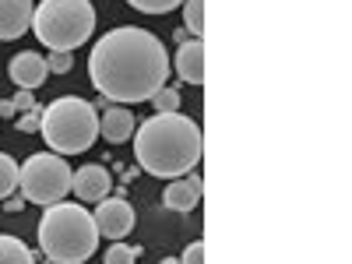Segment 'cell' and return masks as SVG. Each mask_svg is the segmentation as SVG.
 I'll return each mask as SVG.
<instances>
[{
    "label": "cell",
    "instance_id": "cell-11",
    "mask_svg": "<svg viewBox=\"0 0 352 264\" xmlns=\"http://www.w3.org/2000/svg\"><path fill=\"white\" fill-rule=\"evenodd\" d=\"M8 74H11V81H14L18 88L36 92V88L50 78V67H46V56H39V53H32V50H25V53H18L14 60H11Z\"/></svg>",
    "mask_w": 352,
    "mask_h": 264
},
{
    "label": "cell",
    "instance_id": "cell-19",
    "mask_svg": "<svg viewBox=\"0 0 352 264\" xmlns=\"http://www.w3.org/2000/svg\"><path fill=\"white\" fill-rule=\"evenodd\" d=\"M102 257H106V264H134V261L141 257V247H127V243H120V240H113V247H109Z\"/></svg>",
    "mask_w": 352,
    "mask_h": 264
},
{
    "label": "cell",
    "instance_id": "cell-7",
    "mask_svg": "<svg viewBox=\"0 0 352 264\" xmlns=\"http://www.w3.org/2000/svg\"><path fill=\"white\" fill-rule=\"evenodd\" d=\"M92 219H96V226H99V236H106V240H124L127 232L138 226V215H134V208H131V201L127 197H102V201H96V212H92Z\"/></svg>",
    "mask_w": 352,
    "mask_h": 264
},
{
    "label": "cell",
    "instance_id": "cell-6",
    "mask_svg": "<svg viewBox=\"0 0 352 264\" xmlns=\"http://www.w3.org/2000/svg\"><path fill=\"white\" fill-rule=\"evenodd\" d=\"M71 166L64 162V155L56 152H36L28 155L21 173H18V187H21V197L32 201V204H56L71 194Z\"/></svg>",
    "mask_w": 352,
    "mask_h": 264
},
{
    "label": "cell",
    "instance_id": "cell-2",
    "mask_svg": "<svg viewBox=\"0 0 352 264\" xmlns=\"http://www.w3.org/2000/svg\"><path fill=\"white\" fill-rule=\"evenodd\" d=\"M204 152V138L201 127L184 113H155L148 116L138 134H134V155L141 173H152V176H184L190 169H197Z\"/></svg>",
    "mask_w": 352,
    "mask_h": 264
},
{
    "label": "cell",
    "instance_id": "cell-8",
    "mask_svg": "<svg viewBox=\"0 0 352 264\" xmlns=\"http://www.w3.org/2000/svg\"><path fill=\"white\" fill-rule=\"evenodd\" d=\"M113 190V176L106 166H81L74 176H71V194L85 204H96L102 201L106 194Z\"/></svg>",
    "mask_w": 352,
    "mask_h": 264
},
{
    "label": "cell",
    "instance_id": "cell-5",
    "mask_svg": "<svg viewBox=\"0 0 352 264\" xmlns=\"http://www.w3.org/2000/svg\"><path fill=\"white\" fill-rule=\"evenodd\" d=\"M32 32L43 46L60 53L85 46L96 32L92 0H43L32 14Z\"/></svg>",
    "mask_w": 352,
    "mask_h": 264
},
{
    "label": "cell",
    "instance_id": "cell-15",
    "mask_svg": "<svg viewBox=\"0 0 352 264\" xmlns=\"http://www.w3.org/2000/svg\"><path fill=\"white\" fill-rule=\"evenodd\" d=\"M18 173H21V166L8 152H0V197H11L18 190Z\"/></svg>",
    "mask_w": 352,
    "mask_h": 264
},
{
    "label": "cell",
    "instance_id": "cell-25",
    "mask_svg": "<svg viewBox=\"0 0 352 264\" xmlns=\"http://www.w3.org/2000/svg\"><path fill=\"white\" fill-rule=\"evenodd\" d=\"M11 116H18L14 102H11V99H0V120H11Z\"/></svg>",
    "mask_w": 352,
    "mask_h": 264
},
{
    "label": "cell",
    "instance_id": "cell-13",
    "mask_svg": "<svg viewBox=\"0 0 352 264\" xmlns=\"http://www.w3.org/2000/svg\"><path fill=\"white\" fill-rule=\"evenodd\" d=\"M99 134L113 144H124L134 138V113L124 106H109L106 113H99Z\"/></svg>",
    "mask_w": 352,
    "mask_h": 264
},
{
    "label": "cell",
    "instance_id": "cell-16",
    "mask_svg": "<svg viewBox=\"0 0 352 264\" xmlns=\"http://www.w3.org/2000/svg\"><path fill=\"white\" fill-rule=\"evenodd\" d=\"M184 21H187V32L201 39V32H204V0H184Z\"/></svg>",
    "mask_w": 352,
    "mask_h": 264
},
{
    "label": "cell",
    "instance_id": "cell-1",
    "mask_svg": "<svg viewBox=\"0 0 352 264\" xmlns=\"http://www.w3.org/2000/svg\"><path fill=\"white\" fill-rule=\"evenodd\" d=\"M88 81L109 102H148L169 81V53L148 28L120 25L92 46Z\"/></svg>",
    "mask_w": 352,
    "mask_h": 264
},
{
    "label": "cell",
    "instance_id": "cell-21",
    "mask_svg": "<svg viewBox=\"0 0 352 264\" xmlns=\"http://www.w3.org/2000/svg\"><path fill=\"white\" fill-rule=\"evenodd\" d=\"M46 67H50V74H67V71L74 67V60H71V53L50 50V56H46Z\"/></svg>",
    "mask_w": 352,
    "mask_h": 264
},
{
    "label": "cell",
    "instance_id": "cell-12",
    "mask_svg": "<svg viewBox=\"0 0 352 264\" xmlns=\"http://www.w3.org/2000/svg\"><path fill=\"white\" fill-rule=\"evenodd\" d=\"M176 64V74H180L187 85H204V43L197 36H190L187 43H180V50H176L173 56Z\"/></svg>",
    "mask_w": 352,
    "mask_h": 264
},
{
    "label": "cell",
    "instance_id": "cell-24",
    "mask_svg": "<svg viewBox=\"0 0 352 264\" xmlns=\"http://www.w3.org/2000/svg\"><path fill=\"white\" fill-rule=\"evenodd\" d=\"M0 208H4L8 215H18L25 208V197H8V201H0Z\"/></svg>",
    "mask_w": 352,
    "mask_h": 264
},
{
    "label": "cell",
    "instance_id": "cell-10",
    "mask_svg": "<svg viewBox=\"0 0 352 264\" xmlns=\"http://www.w3.org/2000/svg\"><path fill=\"white\" fill-rule=\"evenodd\" d=\"M162 204L169 212H194L201 204V176L197 173H184L173 176V184L162 194Z\"/></svg>",
    "mask_w": 352,
    "mask_h": 264
},
{
    "label": "cell",
    "instance_id": "cell-3",
    "mask_svg": "<svg viewBox=\"0 0 352 264\" xmlns=\"http://www.w3.org/2000/svg\"><path fill=\"white\" fill-rule=\"evenodd\" d=\"M99 250V226L81 204L56 201L39 219V254L53 264H85Z\"/></svg>",
    "mask_w": 352,
    "mask_h": 264
},
{
    "label": "cell",
    "instance_id": "cell-18",
    "mask_svg": "<svg viewBox=\"0 0 352 264\" xmlns=\"http://www.w3.org/2000/svg\"><path fill=\"white\" fill-rule=\"evenodd\" d=\"M127 4L141 14H169L184 4V0H127Z\"/></svg>",
    "mask_w": 352,
    "mask_h": 264
},
{
    "label": "cell",
    "instance_id": "cell-4",
    "mask_svg": "<svg viewBox=\"0 0 352 264\" xmlns=\"http://www.w3.org/2000/svg\"><path fill=\"white\" fill-rule=\"evenodd\" d=\"M43 141L56 155H78L88 152L99 138V106L78 96H60L50 106H43Z\"/></svg>",
    "mask_w": 352,
    "mask_h": 264
},
{
    "label": "cell",
    "instance_id": "cell-22",
    "mask_svg": "<svg viewBox=\"0 0 352 264\" xmlns=\"http://www.w3.org/2000/svg\"><path fill=\"white\" fill-rule=\"evenodd\" d=\"M11 102H14V109H18V113H25V109H32V106H36V96L28 92V88H18V96H14Z\"/></svg>",
    "mask_w": 352,
    "mask_h": 264
},
{
    "label": "cell",
    "instance_id": "cell-17",
    "mask_svg": "<svg viewBox=\"0 0 352 264\" xmlns=\"http://www.w3.org/2000/svg\"><path fill=\"white\" fill-rule=\"evenodd\" d=\"M148 102H152L155 113H180V92H176V88H169V85H162Z\"/></svg>",
    "mask_w": 352,
    "mask_h": 264
},
{
    "label": "cell",
    "instance_id": "cell-20",
    "mask_svg": "<svg viewBox=\"0 0 352 264\" xmlns=\"http://www.w3.org/2000/svg\"><path fill=\"white\" fill-rule=\"evenodd\" d=\"M39 124H43V106H39V102H36L32 109H25L18 120H14L18 134H39Z\"/></svg>",
    "mask_w": 352,
    "mask_h": 264
},
{
    "label": "cell",
    "instance_id": "cell-26",
    "mask_svg": "<svg viewBox=\"0 0 352 264\" xmlns=\"http://www.w3.org/2000/svg\"><path fill=\"white\" fill-rule=\"evenodd\" d=\"M173 36H176V43H187V39H190V32H187V28H176Z\"/></svg>",
    "mask_w": 352,
    "mask_h": 264
},
{
    "label": "cell",
    "instance_id": "cell-14",
    "mask_svg": "<svg viewBox=\"0 0 352 264\" xmlns=\"http://www.w3.org/2000/svg\"><path fill=\"white\" fill-rule=\"evenodd\" d=\"M32 261H36V254L18 236H0V264H32Z\"/></svg>",
    "mask_w": 352,
    "mask_h": 264
},
{
    "label": "cell",
    "instance_id": "cell-23",
    "mask_svg": "<svg viewBox=\"0 0 352 264\" xmlns=\"http://www.w3.org/2000/svg\"><path fill=\"white\" fill-rule=\"evenodd\" d=\"M180 261H187V264H201V261H204V243H201V240H194V243L184 250V257H180Z\"/></svg>",
    "mask_w": 352,
    "mask_h": 264
},
{
    "label": "cell",
    "instance_id": "cell-9",
    "mask_svg": "<svg viewBox=\"0 0 352 264\" xmlns=\"http://www.w3.org/2000/svg\"><path fill=\"white\" fill-rule=\"evenodd\" d=\"M36 4L32 0H0V43L21 39L32 28Z\"/></svg>",
    "mask_w": 352,
    "mask_h": 264
}]
</instances>
